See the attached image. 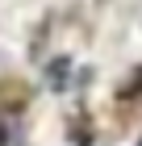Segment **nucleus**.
<instances>
[{
	"instance_id": "f257e3e1",
	"label": "nucleus",
	"mask_w": 142,
	"mask_h": 146,
	"mask_svg": "<svg viewBox=\"0 0 142 146\" xmlns=\"http://www.w3.org/2000/svg\"><path fill=\"white\" fill-rule=\"evenodd\" d=\"M55 79H59V84L67 79V58H59V67H50V84H55Z\"/></svg>"
}]
</instances>
